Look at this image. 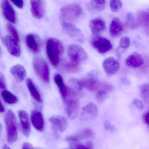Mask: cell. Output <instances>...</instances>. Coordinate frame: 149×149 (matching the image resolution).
Masks as SVG:
<instances>
[{"instance_id":"obj_29","label":"cell","mask_w":149,"mask_h":149,"mask_svg":"<svg viewBox=\"0 0 149 149\" xmlns=\"http://www.w3.org/2000/svg\"><path fill=\"white\" fill-rule=\"evenodd\" d=\"M91 5L92 8L97 12L104 10L106 6L105 0H91Z\"/></svg>"},{"instance_id":"obj_43","label":"cell","mask_w":149,"mask_h":149,"mask_svg":"<svg viewBox=\"0 0 149 149\" xmlns=\"http://www.w3.org/2000/svg\"><path fill=\"white\" fill-rule=\"evenodd\" d=\"M22 149H33V146L29 143H23L22 147Z\"/></svg>"},{"instance_id":"obj_22","label":"cell","mask_w":149,"mask_h":149,"mask_svg":"<svg viewBox=\"0 0 149 149\" xmlns=\"http://www.w3.org/2000/svg\"><path fill=\"white\" fill-rule=\"evenodd\" d=\"M123 29V27L120 20L117 18H114L110 25V34L112 37H118L121 34Z\"/></svg>"},{"instance_id":"obj_25","label":"cell","mask_w":149,"mask_h":149,"mask_svg":"<svg viewBox=\"0 0 149 149\" xmlns=\"http://www.w3.org/2000/svg\"><path fill=\"white\" fill-rule=\"evenodd\" d=\"M54 81L56 84L59 88L62 97L64 100L67 96L68 90L63 82V79L61 76L59 74H56L54 76Z\"/></svg>"},{"instance_id":"obj_31","label":"cell","mask_w":149,"mask_h":149,"mask_svg":"<svg viewBox=\"0 0 149 149\" xmlns=\"http://www.w3.org/2000/svg\"><path fill=\"white\" fill-rule=\"evenodd\" d=\"M63 68L65 71L69 73H76L80 70V65L70 62L64 64Z\"/></svg>"},{"instance_id":"obj_3","label":"cell","mask_w":149,"mask_h":149,"mask_svg":"<svg viewBox=\"0 0 149 149\" xmlns=\"http://www.w3.org/2000/svg\"><path fill=\"white\" fill-rule=\"evenodd\" d=\"M78 81L81 88L90 91L104 90L109 92L111 91L113 89L110 84L106 83L101 82L94 77L88 76L87 78H82Z\"/></svg>"},{"instance_id":"obj_46","label":"cell","mask_w":149,"mask_h":149,"mask_svg":"<svg viewBox=\"0 0 149 149\" xmlns=\"http://www.w3.org/2000/svg\"><path fill=\"white\" fill-rule=\"evenodd\" d=\"M1 130H2V126L1 124H0V132H1Z\"/></svg>"},{"instance_id":"obj_42","label":"cell","mask_w":149,"mask_h":149,"mask_svg":"<svg viewBox=\"0 0 149 149\" xmlns=\"http://www.w3.org/2000/svg\"><path fill=\"white\" fill-rule=\"evenodd\" d=\"M104 126L107 130H109L112 131V130H113V126L111 125L109 122H108V121H106L104 123Z\"/></svg>"},{"instance_id":"obj_2","label":"cell","mask_w":149,"mask_h":149,"mask_svg":"<svg viewBox=\"0 0 149 149\" xmlns=\"http://www.w3.org/2000/svg\"><path fill=\"white\" fill-rule=\"evenodd\" d=\"M83 10L78 4H68L64 6L60 12L61 22H69L76 21L82 15Z\"/></svg>"},{"instance_id":"obj_36","label":"cell","mask_w":149,"mask_h":149,"mask_svg":"<svg viewBox=\"0 0 149 149\" xmlns=\"http://www.w3.org/2000/svg\"><path fill=\"white\" fill-rule=\"evenodd\" d=\"M74 149H92L93 148V144L91 142H88L85 144L76 145L74 147H72Z\"/></svg>"},{"instance_id":"obj_20","label":"cell","mask_w":149,"mask_h":149,"mask_svg":"<svg viewBox=\"0 0 149 149\" xmlns=\"http://www.w3.org/2000/svg\"><path fill=\"white\" fill-rule=\"evenodd\" d=\"M27 46L30 50L35 54H37L40 50V40L34 35L32 34L27 35L26 38Z\"/></svg>"},{"instance_id":"obj_1","label":"cell","mask_w":149,"mask_h":149,"mask_svg":"<svg viewBox=\"0 0 149 149\" xmlns=\"http://www.w3.org/2000/svg\"><path fill=\"white\" fill-rule=\"evenodd\" d=\"M46 49L50 62L54 67H57L64 51L62 43L58 39L49 38L47 41Z\"/></svg>"},{"instance_id":"obj_44","label":"cell","mask_w":149,"mask_h":149,"mask_svg":"<svg viewBox=\"0 0 149 149\" xmlns=\"http://www.w3.org/2000/svg\"><path fill=\"white\" fill-rule=\"evenodd\" d=\"M4 111H5V109H4V106L2 105L1 101L0 100V112H4Z\"/></svg>"},{"instance_id":"obj_9","label":"cell","mask_w":149,"mask_h":149,"mask_svg":"<svg viewBox=\"0 0 149 149\" xmlns=\"http://www.w3.org/2000/svg\"><path fill=\"white\" fill-rule=\"evenodd\" d=\"M91 43L92 47L100 54H105L112 48L111 42L104 37H94L91 40Z\"/></svg>"},{"instance_id":"obj_21","label":"cell","mask_w":149,"mask_h":149,"mask_svg":"<svg viewBox=\"0 0 149 149\" xmlns=\"http://www.w3.org/2000/svg\"><path fill=\"white\" fill-rule=\"evenodd\" d=\"M31 120L34 127L39 131H42L44 123L42 114L38 111H34L31 114Z\"/></svg>"},{"instance_id":"obj_23","label":"cell","mask_w":149,"mask_h":149,"mask_svg":"<svg viewBox=\"0 0 149 149\" xmlns=\"http://www.w3.org/2000/svg\"><path fill=\"white\" fill-rule=\"evenodd\" d=\"M11 73L18 81L21 82L24 80L26 72L24 67L21 64H17L12 67Z\"/></svg>"},{"instance_id":"obj_40","label":"cell","mask_w":149,"mask_h":149,"mask_svg":"<svg viewBox=\"0 0 149 149\" xmlns=\"http://www.w3.org/2000/svg\"><path fill=\"white\" fill-rule=\"evenodd\" d=\"M17 7L22 8L24 6L23 0H10Z\"/></svg>"},{"instance_id":"obj_34","label":"cell","mask_w":149,"mask_h":149,"mask_svg":"<svg viewBox=\"0 0 149 149\" xmlns=\"http://www.w3.org/2000/svg\"><path fill=\"white\" fill-rule=\"evenodd\" d=\"M7 29L8 32L11 35V37L13 38L17 42H19V38L18 31L16 30L14 26L11 24H8L7 25Z\"/></svg>"},{"instance_id":"obj_33","label":"cell","mask_w":149,"mask_h":149,"mask_svg":"<svg viewBox=\"0 0 149 149\" xmlns=\"http://www.w3.org/2000/svg\"><path fill=\"white\" fill-rule=\"evenodd\" d=\"M110 7L113 12H117L122 8L123 3L121 0H110Z\"/></svg>"},{"instance_id":"obj_24","label":"cell","mask_w":149,"mask_h":149,"mask_svg":"<svg viewBox=\"0 0 149 149\" xmlns=\"http://www.w3.org/2000/svg\"><path fill=\"white\" fill-rule=\"evenodd\" d=\"M26 84L33 98L38 102L42 103L41 96L32 80L30 78H28L26 81Z\"/></svg>"},{"instance_id":"obj_5","label":"cell","mask_w":149,"mask_h":149,"mask_svg":"<svg viewBox=\"0 0 149 149\" xmlns=\"http://www.w3.org/2000/svg\"><path fill=\"white\" fill-rule=\"evenodd\" d=\"M8 141L9 144L13 143L18 139L17 122L15 114L9 110L5 117Z\"/></svg>"},{"instance_id":"obj_8","label":"cell","mask_w":149,"mask_h":149,"mask_svg":"<svg viewBox=\"0 0 149 149\" xmlns=\"http://www.w3.org/2000/svg\"><path fill=\"white\" fill-rule=\"evenodd\" d=\"M62 26L64 32L71 39L79 42H84V37L82 31L72 23L62 22Z\"/></svg>"},{"instance_id":"obj_14","label":"cell","mask_w":149,"mask_h":149,"mask_svg":"<svg viewBox=\"0 0 149 149\" xmlns=\"http://www.w3.org/2000/svg\"><path fill=\"white\" fill-rule=\"evenodd\" d=\"M97 106L94 103L90 102L83 108L81 117L84 120H91L97 116Z\"/></svg>"},{"instance_id":"obj_35","label":"cell","mask_w":149,"mask_h":149,"mask_svg":"<svg viewBox=\"0 0 149 149\" xmlns=\"http://www.w3.org/2000/svg\"><path fill=\"white\" fill-rule=\"evenodd\" d=\"M119 46L123 49H126L129 48L130 45V40L127 36L123 37L119 41Z\"/></svg>"},{"instance_id":"obj_6","label":"cell","mask_w":149,"mask_h":149,"mask_svg":"<svg viewBox=\"0 0 149 149\" xmlns=\"http://www.w3.org/2000/svg\"><path fill=\"white\" fill-rule=\"evenodd\" d=\"M68 54L72 62L80 65L84 63L88 59L85 50L81 46L77 44H70L67 49Z\"/></svg>"},{"instance_id":"obj_15","label":"cell","mask_w":149,"mask_h":149,"mask_svg":"<svg viewBox=\"0 0 149 149\" xmlns=\"http://www.w3.org/2000/svg\"><path fill=\"white\" fill-rule=\"evenodd\" d=\"M89 27L91 32L95 35L103 33L106 29L105 21L100 17L94 18L89 22Z\"/></svg>"},{"instance_id":"obj_16","label":"cell","mask_w":149,"mask_h":149,"mask_svg":"<svg viewBox=\"0 0 149 149\" xmlns=\"http://www.w3.org/2000/svg\"><path fill=\"white\" fill-rule=\"evenodd\" d=\"M49 122L58 130L63 132L68 125V120L64 117L60 115H54L50 117Z\"/></svg>"},{"instance_id":"obj_26","label":"cell","mask_w":149,"mask_h":149,"mask_svg":"<svg viewBox=\"0 0 149 149\" xmlns=\"http://www.w3.org/2000/svg\"><path fill=\"white\" fill-rule=\"evenodd\" d=\"M149 14L148 13L144 11H141L138 15L137 21L138 25H140L144 28L147 29L148 31L149 29Z\"/></svg>"},{"instance_id":"obj_45","label":"cell","mask_w":149,"mask_h":149,"mask_svg":"<svg viewBox=\"0 0 149 149\" xmlns=\"http://www.w3.org/2000/svg\"><path fill=\"white\" fill-rule=\"evenodd\" d=\"M4 149H10V147H9V146H8L7 145H5L4 146V147H3Z\"/></svg>"},{"instance_id":"obj_13","label":"cell","mask_w":149,"mask_h":149,"mask_svg":"<svg viewBox=\"0 0 149 149\" xmlns=\"http://www.w3.org/2000/svg\"><path fill=\"white\" fill-rule=\"evenodd\" d=\"M1 8L5 18L11 23H15L16 22L15 12L9 1L8 0H2Z\"/></svg>"},{"instance_id":"obj_41","label":"cell","mask_w":149,"mask_h":149,"mask_svg":"<svg viewBox=\"0 0 149 149\" xmlns=\"http://www.w3.org/2000/svg\"><path fill=\"white\" fill-rule=\"evenodd\" d=\"M143 120L146 124L147 125H149V113L148 112H145L143 113Z\"/></svg>"},{"instance_id":"obj_11","label":"cell","mask_w":149,"mask_h":149,"mask_svg":"<svg viewBox=\"0 0 149 149\" xmlns=\"http://www.w3.org/2000/svg\"><path fill=\"white\" fill-rule=\"evenodd\" d=\"M3 42L10 54L14 56L19 57L21 54V49L19 42L11 36H6L3 39Z\"/></svg>"},{"instance_id":"obj_12","label":"cell","mask_w":149,"mask_h":149,"mask_svg":"<svg viewBox=\"0 0 149 149\" xmlns=\"http://www.w3.org/2000/svg\"><path fill=\"white\" fill-rule=\"evenodd\" d=\"M31 10L33 16L37 19L43 18L45 14L43 0H30Z\"/></svg>"},{"instance_id":"obj_19","label":"cell","mask_w":149,"mask_h":149,"mask_svg":"<svg viewBox=\"0 0 149 149\" xmlns=\"http://www.w3.org/2000/svg\"><path fill=\"white\" fill-rule=\"evenodd\" d=\"M125 63L130 68H137L143 65V59L139 53L134 52L127 57L125 60Z\"/></svg>"},{"instance_id":"obj_4","label":"cell","mask_w":149,"mask_h":149,"mask_svg":"<svg viewBox=\"0 0 149 149\" xmlns=\"http://www.w3.org/2000/svg\"><path fill=\"white\" fill-rule=\"evenodd\" d=\"M69 90L68 94H67L65 102V109L68 117L70 119L75 118L79 113L80 102L78 99V95Z\"/></svg>"},{"instance_id":"obj_32","label":"cell","mask_w":149,"mask_h":149,"mask_svg":"<svg viewBox=\"0 0 149 149\" xmlns=\"http://www.w3.org/2000/svg\"><path fill=\"white\" fill-rule=\"evenodd\" d=\"M126 24L127 26L130 28L135 29L138 26L135 17L132 13H129L127 14L126 18Z\"/></svg>"},{"instance_id":"obj_37","label":"cell","mask_w":149,"mask_h":149,"mask_svg":"<svg viewBox=\"0 0 149 149\" xmlns=\"http://www.w3.org/2000/svg\"><path fill=\"white\" fill-rule=\"evenodd\" d=\"M107 93L108 92L104 90H100L97 91L96 95V98L97 101L99 102H102V101H103L106 97Z\"/></svg>"},{"instance_id":"obj_30","label":"cell","mask_w":149,"mask_h":149,"mask_svg":"<svg viewBox=\"0 0 149 149\" xmlns=\"http://www.w3.org/2000/svg\"><path fill=\"white\" fill-rule=\"evenodd\" d=\"M140 95L142 99L146 102H149V86L148 84H142L139 87Z\"/></svg>"},{"instance_id":"obj_27","label":"cell","mask_w":149,"mask_h":149,"mask_svg":"<svg viewBox=\"0 0 149 149\" xmlns=\"http://www.w3.org/2000/svg\"><path fill=\"white\" fill-rule=\"evenodd\" d=\"M1 96L4 101L9 104H15L18 102V97L13 94L12 92L8 90H4L1 92Z\"/></svg>"},{"instance_id":"obj_7","label":"cell","mask_w":149,"mask_h":149,"mask_svg":"<svg viewBox=\"0 0 149 149\" xmlns=\"http://www.w3.org/2000/svg\"><path fill=\"white\" fill-rule=\"evenodd\" d=\"M33 67L36 74L46 83L49 81V71L48 65L44 59L40 57L35 58Z\"/></svg>"},{"instance_id":"obj_28","label":"cell","mask_w":149,"mask_h":149,"mask_svg":"<svg viewBox=\"0 0 149 149\" xmlns=\"http://www.w3.org/2000/svg\"><path fill=\"white\" fill-rule=\"evenodd\" d=\"M69 89L79 95L81 91V87L79 83V81L75 78H71L69 81Z\"/></svg>"},{"instance_id":"obj_18","label":"cell","mask_w":149,"mask_h":149,"mask_svg":"<svg viewBox=\"0 0 149 149\" xmlns=\"http://www.w3.org/2000/svg\"><path fill=\"white\" fill-rule=\"evenodd\" d=\"M22 132L25 136H29L31 132V126L28 114L25 111L21 110L19 112Z\"/></svg>"},{"instance_id":"obj_17","label":"cell","mask_w":149,"mask_h":149,"mask_svg":"<svg viewBox=\"0 0 149 149\" xmlns=\"http://www.w3.org/2000/svg\"><path fill=\"white\" fill-rule=\"evenodd\" d=\"M94 136V133L91 129L87 128L83 130L78 134L73 136H69L66 139L68 142L75 143L81 140L91 138Z\"/></svg>"},{"instance_id":"obj_10","label":"cell","mask_w":149,"mask_h":149,"mask_svg":"<svg viewBox=\"0 0 149 149\" xmlns=\"http://www.w3.org/2000/svg\"><path fill=\"white\" fill-rule=\"evenodd\" d=\"M103 68L108 75L111 76L116 73L120 68L119 62L114 57L106 58L103 62Z\"/></svg>"},{"instance_id":"obj_38","label":"cell","mask_w":149,"mask_h":149,"mask_svg":"<svg viewBox=\"0 0 149 149\" xmlns=\"http://www.w3.org/2000/svg\"><path fill=\"white\" fill-rule=\"evenodd\" d=\"M132 103L136 106V108H137L138 109L142 110L143 109V103L139 99H135L132 101Z\"/></svg>"},{"instance_id":"obj_39","label":"cell","mask_w":149,"mask_h":149,"mask_svg":"<svg viewBox=\"0 0 149 149\" xmlns=\"http://www.w3.org/2000/svg\"><path fill=\"white\" fill-rule=\"evenodd\" d=\"M6 88V82L4 75L0 72V89H5Z\"/></svg>"}]
</instances>
